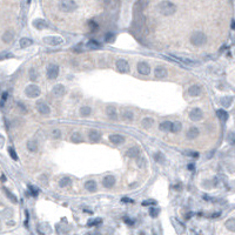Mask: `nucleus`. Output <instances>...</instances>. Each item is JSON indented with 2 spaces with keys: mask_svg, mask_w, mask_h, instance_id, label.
I'll return each mask as SVG.
<instances>
[{
  "mask_svg": "<svg viewBox=\"0 0 235 235\" xmlns=\"http://www.w3.org/2000/svg\"><path fill=\"white\" fill-rule=\"evenodd\" d=\"M157 11L160 14H162L165 17H171L176 12V6L175 4H173L168 0H165L157 5Z\"/></svg>",
  "mask_w": 235,
  "mask_h": 235,
  "instance_id": "1",
  "label": "nucleus"
},
{
  "mask_svg": "<svg viewBox=\"0 0 235 235\" xmlns=\"http://www.w3.org/2000/svg\"><path fill=\"white\" fill-rule=\"evenodd\" d=\"M207 42V37L203 32L201 31H196L194 32L192 35H191V44L194 45V46H202Z\"/></svg>",
  "mask_w": 235,
  "mask_h": 235,
  "instance_id": "2",
  "label": "nucleus"
},
{
  "mask_svg": "<svg viewBox=\"0 0 235 235\" xmlns=\"http://www.w3.org/2000/svg\"><path fill=\"white\" fill-rule=\"evenodd\" d=\"M59 7L62 12L71 13V12H74L78 8V5L74 0H61L60 4H59Z\"/></svg>",
  "mask_w": 235,
  "mask_h": 235,
  "instance_id": "3",
  "label": "nucleus"
},
{
  "mask_svg": "<svg viewBox=\"0 0 235 235\" xmlns=\"http://www.w3.org/2000/svg\"><path fill=\"white\" fill-rule=\"evenodd\" d=\"M41 93L40 88L37 86V85H28L26 88H25V94L28 97V98H38Z\"/></svg>",
  "mask_w": 235,
  "mask_h": 235,
  "instance_id": "4",
  "label": "nucleus"
},
{
  "mask_svg": "<svg viewBox=\"0 0 235 235\" xmlns=\"http://www.w3.org/2000/svg\"><path fill=\"white\" fill-rule=\"evenodd\" d=\"M59 75V66L54 65V64H51L48 65L47 67V78L50 80H54L57 79Z\"/></svg>",
  "mask_w": 235,
  "mask_h": 235,
  "instance_id": "5",
  "label": "nucleus"
},
{
  "mask_svg": "<svg viewBox=\"0 0 235 235\" xmlns=\"http://www.w3.org/2000/svg\"><path fill=\"white\" fill-rule=\"evenodd\" d=\"M37 109H38V112H39L40 114H42V115H48L51 113L50 106L46 102H44V101H38L37 102Z\"/></svg>",
  "mask_w": 235,
  "mask_h": 235,
  "instance_id": "6",
  "label": "nucleus"
},
{
  "mask_svg": "<svg viewBox=\"0 0 235 235\" xmlns=\"http://www.w3.org/2000/svg\"><path fill=\"white\" fill-rule=\"evenodd\" d=\"M117 68L120 73H128L129 72V65L123 59H119L117 61Z\"/></svg>",
  "mask_w": 235,
  "mask_h": 235,
  "instance_id": "7",
  "label": "nucleus"
},
{
  "mask_svg": "<svg viewBox=\"0 0 235 235\" xmlns=\"http://www.w3.org/2000/svg\"><path fill=\"white\" fill-rule=\"evenodd\" d=\"M203 117V112L200 108H193L189 112V119L192 121H200Z\"/></svg>",
  "mask_w": 235,
  "mask_h": 235,
  "instance_id": "8",
  "label": "nucleus"
},
{
  "mask_svg": "<svg viewBox=\"0 0 235 235\" xmlns=\"http://www.w3.org/2000/svg\"><path fill=\"white\" fill-rule=\"evenodd\" d=\"M137 71H139V73L141 75H148L151 73V67H149V65L147 62L141 61V62L137 64Z\"/></svg>",
  "mask_w": 235,
  "mask_h": 235,
  "instance_id": "9",
  "label": "nucleus"
},
{
  "mask_svg": "<svg viewBox=\"0 0 235 235\" xmlns=\"http://www.w3.org/2000/svg\"><path fill=\"white\" fill-rule=\"evenodd\" d=\"M65 93H66V89H65L64 85H60V84L57 85V86H54L53 89H52V94L55 98H62L65 95Z\"/></svg>",
  "mask_w": 235,
  "mask_h": 235,
  "instance_id": "10",
  "label": "nucleus"
},
{
  "mask_svg": "<svg viewBox=\"0 0 235 235\" xmlns=\"http://www.w3.org/2000/svg\"><path fill=\"white\" fill-rule=\"evenodd\" d=\"M44 41L50 46H58L62 42V39L60 37H46L44 38Z\"/></svg>",
  "mask_w": 235,
  "mask_h": 235,
  "instance_id": "11",
  "label": "nucleus"
},
{
  "mask_svg": "<svg viewBox=\"0 0 235 235\" xmlns=\"http://www.w3.org/2000/svg\"><path fill=\"white\" fill-rule=\"evenodd\" d=\"M102 185H103V187H106V188H112V187L115 185V177L113 175L105 176L103 180H102Z\"/></svg>",
  "mask_w": 235,
  "mask_h": 235,
  "instance_id": "12",
  "label": "nucleus"
},
{
  "mask_svg": "<svg viewBox=\"0 0 235 235\" xmlns=\"http://www.w3.org/2000/svg\"><path fill=\"white\" fill-rule=\"evenodd\" d=\"M109 141L113 143V145H122L125 142V137L120 135V134H112L109 135Z\"/></svg>",
  "mask_w": 235,
  "mask_h": 235,
  "instance_id": "13",
  "label": "nucleus"
},
{
  "mask_svg": "<svg viewBox=\"0 0 235 235\" xmlns=\"http://www.w3.org/2000/svg\"><path fill=\"white\" fill-rule=\"evenodd\" d=\"M201 92H202V89H201V87H200L199 85H193V86H191L189 89H188V94H189L191 97H193V98L199 97V95L201 94Z\"/></svg>",
  "mask_w": 235,
  "mask_h": 235,
  "instance_id": "14",
  "label": "nucleus"
},
{
  "mask_svg": "<svg viewBox=\"0 0 235 235\" xmlns=\"http://www.w3.org/2000/svg\"><path fill=\"white\" fill-rule=\"evenodd\" d=\"M88 139L92 142H98V141H100V139H101V133L99 131H97V129H92L88 133Z\"/></svg>",
  "mask_w": 235,
  "mask_h": 235,
  "instance_id": "15",
  "label": "nucleus"
},
{
  "mask_svg": "<svg viewBox=\"0 0 235 235\" xmlns=\"http://www.w3.org/2000/svg\"><path fill=\"white\" fill-rule=\"evenodd\" d=\"M106 114H107V117H109L111 120H117V109H115V107H113V106H107V107H106Z\"/></svg>",
  "mask_w": 235,
  "mask_h": 235,
  "instance_id": "16",
  "label": "nucleus"
},
{
  "mask_svg": "<svg viewBox=\"0 0 235 235\" xmlns=\"http://www.w3.org/2000/svg\"><path fill=\"white\" fill-rule=\"evenodd\" d=\"M85 188H86L89 193H94V192H97V189H98V185H97V182H95L94 180H89V181H87V182L85 183Z\"/></svg>",
  "mask_w": 235,
  "mask_h": 235,
  "instance_id": "17",
  "label": "nucleus"
},
{
  "mask_svg": "<svg viewBox=\"0 0 235 235\" xmlns=\"http://www.w3.org/2000/svg\"><path fill=\"white\" fill-rule=\"evenodd\" d=\"M1 39H2V41H4L5 44H11V42L13 41V39H14V33H13L12 31H6V32L2 34Z\"/></svg>",
  "mask_w": 235,
  "mask_h": 235,
  "instance_id": "18",
  "label": "nucleus"
},
{
  "mask_svg": "<svg viewBox=\"0 0 235 235\" xmlns=\"http://www.w3.org/2000/svg\"><path fill=\"white\" fill-rule=\"evenodd\" d=\"M199 134H200V132H199V129L196 127H191L187 131L186 137H188V139H191V140H194V139H196V137H199Z\"/></svg>",
  "mask_w": 235,
  "mask_h": 235,
  "instance_id": "19",
  "label": "nucleus"
},
{
  "mask_svg": "<svg viewBox=\"0 0 235 235\" xmlns=\"http://www.w3.org/2000/svg\"><path fill=\"white\" fill-rule=\"evenodd\" d=\"M154 74H155V77H157V78H166V77H167V74H168V72H167V69H166L165 67L159 66V67L155 68Z\"/></svg>",
  "mask_w": 235,
  "mask_h": 235,
  "instance_id": "20",
  "label": "nucleus"
},
{
  "mask_svg": "<svg viewBox=\"0 0 235 235\" xmlns=\"http://www.w3.org/2000/svg\"><path fill=\"white\" fill-rule=\"evenodd\" d=\"M121 117L125 120V121H133L134 119V113L129 109H125L121 112Z\"/></svg>",
  "mask_w": 235,
  "mask_h": 235,
  "instance_id": "21",
  "label": "nucleus"
},
{
  "mask_svg": "<svg viewBox=\"0 0 235 235\" xmlns=\"http://www.w3.org/2000/svg\"><path fill=\"white\" fill-rule=\"evenodd\" d=\"M103 5L107 10L113 11L114 8H117V0H103Z\"/></svg>",
  "mask_w": 235,
  "mask_h": 235,
  "instance_id": "22",
  "label": "nucleus"
},
{
  "mask_svg": "<svg viewBox=\"0 0 235 235\" xmlns=\"http://www.w3.org/2000/svg\"><path fill=\"white\" fill-rule=\"evenodd\" d=\"M33 26L35 27V28H38V30H45V28H47V22L45 21V20L42 19H37L33 21Z\"/></svg>",
  "mask_w": 235,
  "mask_h": 235,
  "instance_id": "23",
  "label": "nucleus"
},
{
  "mask_svg": "<svg viewBox=\"0 0 235 235\" xmlns=\"http://www.w3.org/2000/svg\"><path fill=\"white\" fill-rule=\"evenodd\" d=\"M172 123H173V122H171V121H162V122L160 123L159 128H160L161 131H163V132H171V129H172Z\"/></svg>",
  "mask_w": 235,
  "mask_h": 235,
  "instance_id": "24",
  "label": "nucleus"
},
{
  "mask_svg": "<svg viewBox=\"0 0 235 235\" xmlns=\"http://www.w3.org/2000/svg\"><path fill=\"white\" fill-rule=\"evenodd\" d=\"M233 100H234L233 97H223V98H221V100H220V103H221L225 108H227V107H229V106L232 105Z\"/></svg>",
  "mask_w": 235,
  "mask_h": 235,
  "instance_id": "25",
  "label": "nucleus"
},
{
  "mask_svg": "<svg viewBox=\"0 0 235 235\" xmlns=\"http://www.w3.org/2000/svg\"><path fill=\"white\" fill-rule=\"evenodd\" d=\"M139 153H140V151H139V148L137 147H131L128 151H127V157H132V159H135V157H137V155H139Z\"/></svg>",
  "mask_w": 235,
  "mask_h": 235,
  "instance_id": "26",
  "label": "nucleus"
},
{
  "mask_svg": "<svg viewBox=\"0 0 235 235\" xmlns=\"http://www.w3.org/2000/svg\"><path fill=\"white\" fill-rule=\"evenodd\" d=\"M147 5H148V0H139L135 5V11H139V12L143 11L147 7Z\"/></svg>",
  "mask_w": 235,
  "mask_h": 235,
  "instance_id": "27",
  "label": "nucleus"
},
{
  "mask_svg": "<svg viewBox=\"0 0 235 235\" xmlns=\"http://www.w3.org/2000/svg\"><path fill=\"white\" fill-rule=\"evenodd\" d=\"M80 115L82 117H88L91 113H92V108L89 107V106H82L81 108H80Z\"/></svg>",
  "mask_w": 235,
  "mask_h": 235,
  "instance_id": "28",
  "label": "nucleus"
},
{
  "mask_svg": "<svg viewBox=\"0 0 235 235\" xmlns=\"http://www.w3.org/2000/svg\"><path fill=\"white\" fill-rule=\"evenodd\" d=\"M141 125L143 128H151L153 125H154V120L152 117H145L142 121H141Z\"/></svg>",
  "mask_w": 235,
  "mask_h": 235,
  "instance_id": "29",
  "label": "nucleus"
},
{
  "mask_svg": "<svg viewBox=\"0 0 235 235\" xmlns=\"http://www.w3.org/2000/svg\"><path fill=\"white\" fill-rule=\"evenodd\" d=\"M27 149H28L30 152H32V153L37 152V151H38V143H37L34 140H30V141L27 142Z\"/></svg>",
  "mask_w": 235,
  "mask_h": 235,
  "instance_id": "30",
  "label": "nucleus"
},
{
  "mask_svg": "<svg viewBox=\"0 0 235 235\" xmlns=\"http://www.w3.org/2000/svg\"><path fill=\"white\" fill-rule=\"evenodd\" d=\"M225 226H226V228H227L228 231H231V232H235V219L234 217H232V219L227 220V221H226V223H225Z\"/></svg>",
  "mask_w": 235,
  "mask_h": 235,
  "instance_id": "31",
  "label": "nucleus"
},
{
  "mask_svg": "<svg viewBox=\"0 0 235 235\" xmlns=\"http://www.w3.org/2000/svg\"><path fill=\"white\" fill-rule=\"evenodd\" d=\"M86 47L87 48H91V50H97V48H100L101 47V44L95 41V40H91L86 44Z\"/></svg>",
  "mask_w": 235,
  "mask_h": 235,
  "instance_id": "32",
  "label": "nucleus"
},
{
  "mask_svg": "<svg viewBox=\"0 0 235 235\" xmlns=\"http://www.w3.org/2000/svg\"><path fill=\"white\" fill-rule=\"evenodd\" d=\"M216 115H217V117H219L222 122H226V121H227V119H228V114H227V112H226V111H223V109H219V111L216 112Z\"/></svg>",
  "mask_w": 235,
  "mask_h": 235,
  "instance_id": "33",
  "label": "nucleus"
},
{
  "mask_svg": "<svg viewBox=\"0 0 235 235\" xmlns=\"http://www.w3.org/2000/svg\"><path fill=\"white\" fill-rule=\"evenodd\" d=\"M32 44H33V41L30 39V38H22V39L20 40V47H21V48H27V47H30Z\"/></svg>",
  "mask_w": 235,
  "mask_h": 235,
  "instance_id": "34",
  "label": "nucleus"
},
{
  "mask_svg": "<svg viewBox=\"0 0 235 235\" xmlns=\"http://www.w3.org/2000/svg\"><path fill=\"white\" fill-rule=\"evenodd\" d=\"M181 129H182V123H181V122L175 121V122L172 123V129H171L172 133H177V132H180Z\"/></svg>",
  "mask_w": 235,
  "mask_h": 235,
  "instance_id": "35",
  "label": "nucleus"
},
{
  "mask_svg": "<svg viewBox=\"0 0 235 235\" xmlns=\"http://www.w3.org/2000/svg\"><path fill=\"white\" fill-rule=\"evenodd\" d=\"M71 141L74 142V143H80V142H82V137H81V134L78 133V132H74V133L72 134V137H71Z\"/></svg>",
  "mask_w": 235,
  "mask_h": 235,
  "instance_id": "36",
  "label": "nucleus"
},
{
  "mask_svg": "<svg viewBox=\"0 0 235 235\" xmlns=\"http://www.w3.org/2000/svg\"><path fill=\"white\" fill-rule=\"evenodd\" d=\"M2 189H4L5 194L7 195V197H8V199H10V200H11V201H12L13 203H17V202H18V200H17V196L14 195V194H12V193H11V192H10V191H8L7 188H5V187H4Z\"/></svg>",
  "mask_w": 235,
  "mask_h": 235,
  "instance_id": "37",
  "label": "nucleus"
},
{
  "mask_svg": "<svg viewBox=\"0 0 235 235\" xmlns=\"http://www.w3.org/2000/svg\"><path fill=\"white\" fill-rule=\"evenodd\" d=\"M71 185V179L69 177H62L60 181H59V186L61 188H65V187H68Z\"/></svg>",
  "mask_w": 235,
  "mask_h": 235,
  "instance_id": "38",
  "label": "nucleus"
},
{
  "mask_svg": "<svg viewBox=\"0 0 235 235\" xmlns=\"http://www.w3.org/2000/svg\"><path fill=\"white\" fill-rule=\"evenodd\" d=\"M154 159H155V161H157L159 163H162V165H165L166 163V159L165 157L162 155V153H155V155H154Z\"/></svg>",
  "mask_w": 235,
  "mask_h": 235,
  "instance_id": "39",
  "label": "nucleus"
},
{
  "mask_svg": "<svg viewBox=\"0 0 235 235\" xmlns=\"http://www.w3.org/2000/svg\"><path fill=\"white\" fill-rule=\"evenodd\" d=\"M227 142H228L229 145H232V146H235V133L234 132L228 133V135H227Z\"/></svg>",
  "mask_w": 235,
  "mask_h": 235,
  "instance_id": "40",
  "label": "nucleus"
},
{
  "mask_svg": "<svg viewBox=\"0 0 235 235\" xmlns=\"http://www.w3.org/2000/svg\"><path fill=\"white\" fill-rule=\"evenodd\" d=\"M30 79H31L32 81H35V80L38 79V73H37V71H35L34 68H31V69H30Z\"/></svg>",
  "mask_w": 235,
  "mask_h": 235,
  "instance_id": "41",
  "label": "nucleus"
},
{
  "mask_svg": "<svg viewBox=\"0 0 235 235\" xmlns=\"http://www.w3.org/2000/svg\"><path fill=\"white\" fill-rule=\"evenodd\" d=\"M115 39V35L113 34V33H107L106 35H105V40H106V42H113Z\"/></svg>",
  "mask_w": 235,
  "mask_h": 235,
  "instance_id": "42",
  "label": "nucleus"
},
{
  "mask_svg": "<svg viewBox=\"0 0 235 235\" xmlns=\"http://www.w3.org/2000/svg\"><path fill=\"white\" fill-rule=\"evenodd\" d=\"M8 153H10V155H11V157L14 160V161H17L18 160V155H17V153H16V151L12 148V147H10L8 148Z\"/></svg>",
  "mask_w": 235,
  "mask_h": 235,
  "instance_id": "43",
  "label": "nucleus"
},
{
  "mask_svg": "<svg viewBox=\"0 0 235 235\" xmlns=\"http://www.w3.org/2000/svg\"><path fill=\"white\" fill-rule=\"evenodd\" d=\"M52 137L55 139V140L60 139V137H61V132H60V129H54V131L52 132Z\"/></svg>",
  "mask_w": 235,
  "mask_h": 235,
  "instance_id": "44",
  "label": "nucleus"
},
{
  "mask_svg": "<svg viewBox=\"0 0 235 235\" xmlns=\"http://www.w3.org/2000/svg\"><path fill=\"white\" fill-rule=\"evenodd\" d=\"M149 214H151V216H152V217H157V216L159 215V209H157V208H153V207H152V208L149 209Z\"/></svg>",
  "mask_w": 235,
  "mask_h": 235,
  "instance_id": "45",
  "label": "nucleus"
},
{
  "mask_svg": "<svg viewBox=\"0 0 235 235\" xmlns=\"http://www.w3.org/2000/svg\"><path fill=\"white\" fill-rule=\"evenodd\" d=\"M30 191H31V193L33 194V196H37L38 194H39L38 188H37V187H34V186H30Z\"/></svg>",
  "mask_w": 235,
  "mask_h": 235,
  "instance_id": "46",
  "label": "nucleus"
},
{
  "mask_svg": "<svg viewBox=\"0 0 235 235\" xmlns=\"http://www.w3.org/2000/svg\"><path fill=\"white\" fill-rule=\"evenodd\" d=\"M88 26L91 27V30H92V31H94V30H97V28H98V24H97L95 21H93V20H91V21L88 22Z\"/></svg>",
  "mask_w": 235,
  "mask_h": 235,
  "instance_id": "47",
  "label": "nucleus"
},
{
  "mask_svg": "<svg viewBox=\"0 0 235 235\" xmlns=\"http://www.w3.org/2000/svg\"><path fill=\"white\" fill-rule=\"evenodd\" d=\"M101 223V220L98 219V220H92L88 222V226H97V225H100Z\"/></svg>",
  "mask_w": 235,
  "mask_h": 235,
  "instance_id": "48",
  "label": "nucleus"
},
{
  "mask_svg": "<svg viewBox=\"0 0 235 235\" xmlns=\"http://www.w3.org/2000/svg\"><path fill=\"white\" fill-rule=\"evenodd\" d=\"M13 55L11 54V53H1L0 54V60H4V59H7V58H12Z\"/></svg>",
  "mask_w": 235,
  "mask_h": 235,
  "instance_id": "49",
  "label": "nucleus"
},
{
  "mask_svg": "<svg viewBox=\"0 0 235 235\" xmlns=\"http://www.w3.org/2000/svg\"><path fill=\"white\" fill-rule=\"evenodd\" d=\"M137 166H139L140 168H142V167L145 166V159H143V157H139V159H137Z\"/></svg>",
  "mask_w": 235,
  "mask_h": 235,
  "instance_id": "50",
  "label": "nucleus"
},
{
  "mask_svg": "<svg viewBox=\"0 0 235 235\" xmlns=\"http://www.w3.org/2000/svg\"><path fill=\"white\" fill-rule=\"evenodd\" d=\"M186 155H189V157H197V153H195V152H193V151H187L186 152Z\"/></svg>",
  "mask_w": 235,
  "mask_h": 235,
  "instance_id": "51",
  "label": "nucleus"
},
{
  "mask_svg": "<svg viewBox=\"0 0 235 235\" xmlns=\"http://www.w3.org/2000/svg\"><path fill=\"white\" fill-rule=\"evenodd\" d=\"M123 221H125L127 225H129V226H132V225L134 223V221H132V220H131V219H128L127 216H125V217H123Z\"/></svg>",
  "mask_w": 235,
  "mask_h": 235,
  "instance_id": "52",
  "label": "nucleus"
},
{
  "mask_svg": "<svg viewBox=\"0 0 235 235\" xmlns=\"http://www.w3.org/2000/svg\"><path fill=\"white\" fill-rule=\"evenodd\" d=\"M18 106H19V108L20 109H22V112H24V113H25V112H26V108H25V107H24V105H22V103H18Z\"/></svg>",
  "mask_w": 235,
  "mask_h": 235,
  "instance_id": "53",
  "label": "nucleus"
},
{
  "mask_svg": "<svg viewBox=\"0 0 235 235\" xmlns=\"http://www.w3.org/2000/svg\"><path fill=\"white\" fill-rule=\"evenodd\" d=\"M122 201H123V202H125V201H126V202H133L132 200H129V199H127V197H123V199H122Z\"/></svg>",
  "mask_w": 235,
  "mask_h": 235,
  "instance_id": "54",
  "label": "nucleus"
},
{
  "mask_svg": "<svg viewBox=\"0 0 235 235\" xmlns=\"http://www.w3.org/2000/svg\"><path fill=\"white\" fill-rule=\"evenodd\" d=\"M188 168L193 171V169H194V165H188Z\"/></svg>",
  "mask_w": 235,
  "mask_h": 235,
  "instance_id": "55",
  "label": "nucleus"
},
{
  "mask_svg": "<svg viewBox=\"0 0 235 235\" xmlns=\"http://www.w3.org/2000/svg\"><path fill=\"white\" fill-rule=\"evenodd\" d=\"M1 181H2V182H4V181H6V176H5V175L1 176Z\"/></svg>",
  "mask_w": 235,
  "mask_h": 235,
  "instance_id": "56",
  "label": "nucleus"
},
{
  "mask_svg": "<svg viewBox=\"0 0 235 235\" xmlns=\"http://www.w3.org/2000/svg\"><path fill=\"white\" fill-rule=\"evenodd\" d=\"M41 177H42V179H45V176H41ZM42 183H44V185H46V181H45V180H42Z\"/></svg>",
  "mask_w": 235,
  "mask_h": 235,
  "instance_id": "57",
  "label": "nucleus"
},
{
  "mask_svg": "<svg viewBox=\"0 0 235 235\" xmlns=\"http://www.w3.org/2000/svg\"><path fill=\"white\" fill-rule=\"evenodd\" d=\"M0 231H1V221H0Z\"/></svg>",
  "mask_w": 235,
  "mask_h": 235,
  "instance_id": "58",
  "label": "nucleus"
}]
</instances>
